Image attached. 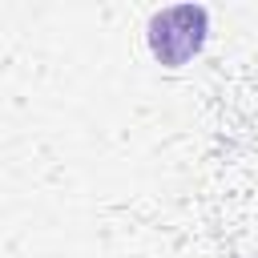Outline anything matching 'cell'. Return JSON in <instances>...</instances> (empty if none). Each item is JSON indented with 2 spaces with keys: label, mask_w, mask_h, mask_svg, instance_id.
I'll return each mask as SVG.
<instances>
[{
  "label": "cell",
  "mask_w": 258,
  "mask_h": 258,
  "mask_svg": "<svg viewBox=\"0 0 258 258\" xmlns=\"http://www.w3.org/2000/svg\"><path fill=\"white\" fill-rule=\"evenodd\" d=\"M206 8L198 4H177L165 8L149 20V48L161 64H185L202 44H206Z\"/></svg>",
  "instance_id": "6da1fadb"
}]
</instances>
